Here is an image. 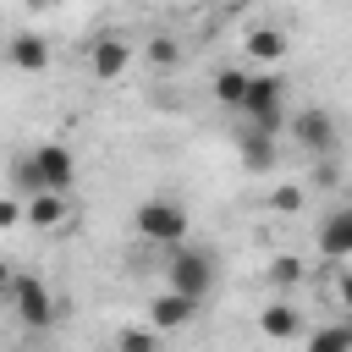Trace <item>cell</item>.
Masks as SVG:
<instances>
[{"instance_id": "obj_21", "label": "cell", "mask_w": 352, "mask_h": 352, "mask_svg": "<svg viewBox=\"0 0 352 352\" xmlns=\"http://www.w3.org/2000/svg\"><path fill=\"white\" fill-rule=\"evenodd\" d=\"M0 226H22V204H11V198H0Z\"/></svg>"}, {"instance_id": "obj_7", "label": "cell", "mask_w": 352, "mask_h": 352, "mask_svg": "<svg viewBox=\"0 0 352 352\" xmlns=\"http://www.w3.org/2000/svg\"><path fill=\"white\" fill-rule=\"evenodd\" d=\"M28 160H33V170H38V187H50V192H66V187L77 182V154H72L66 143H38Z\"/></svg>"}, {"instance_id": "obj_20", "label": "cell", "mask_w": 352, "mask_h": 352, "mask_svg": "<svg viewBox=\"0 0 352 352\" xmlns=\"http://www.w3.org/2000/svg\"><path fill=\"white\" fill-rule=\"evenodd\" d=\"M270 209L297 214V209H302V187H275V192H270Z\"/></svg>"}, {"instance_id": "obj_9", "label": "cell", "mask_w": 352, "mask_h": 352, "mask_svg": "<svg viewBox=\"0 0 352 352\" xmlns=\"http://www.w3.org/2000/svg\"><path fill=\"white\" fill-rule=\"evenodd\" d=\"M192 314H198V297H182V292H170V286L148 302V324H154V330H182Z\"/></svg>"}, {"instance_id": "obj_19", "label": "cell", "mask_w": 352, "mask_h": 352, "mask_svg": "<svg viewBox=\"0 0 352 352\" xmlns=\"http://www.w3.org/2000/svg\"><path fill=\"white\" fill-rule=\"evenodd\" d=\"M270 280H280V286H292V280H302V258H292V253H280V258L270 264Z\"/></svg>"}, {"instance_id": "obj_22", "label": "cell", "mask_w": 352, "mask_h": 352, "mask_svg": "<svg viewBox=\"0 0 352 352\" xmlns=\"http://www.w3.org/2000/svg\"><path fill=\"white\" fill-rule=\"evenodd\" d=\"M314 182H319V187H336V165H330V160H324V165H319V170H314Z\"/></svg>"}, {"instance_id": "obj_24", "label": "cell", "mask_w": 352, "mask_h": 352, "mask_svg": "<svg viewBox=\"0 0 352 352\" xmlns=\"http://www.w3.org/2000/svg\"><path fill=\"white\" fill-rule=\"evenodd\" d=\"M11 280H16V275H11L6 264H0V292H11Z\"/></svg>"}, {"instance_id": "obj_13", "label": "cell", "mask_w": 352, "mask_h": 352, "mask_svg": "<svg viewBox=\"0 0 352 352\" xmlns=\"http://www.w3.org/2000/svg\"><path fill=\"white\" fill-rule=\"evenodd\" d=\"M242 165L264 176V170L275 165V132H258V126H248V132H242Z\"/></svg>"}, {"instance_id": "obj_17", "label": "cell", "mask_w": 352, "mask_h": 352, "mask_svg": "<svg viewBox=\"0 0 352 352\" xmlns=\"http://www.w3.org/2000/svg\"><path fill=\"white\" fill-rule=\"evenodd\" d=\"M116 352H160V336H154V330H132V324H126V330L116 336Z\"/></svg>"}, {"instance_id": "obj_11", "label": "cell", "mask_w": 352, "mask_h": 352, "mask_svg": "<svg viewBox=\"0 0 352 352\" xmlns=\"http://www.w3.org/2000/svg\"><path fill=\"white\" fill-rule=\"evenodd\" d=\"M258 330L270 336V341H292L297 330H302V319H297V308L280 297V302H270V308H258Z\"/></svg>"}, {"instance_id": "obj_1", "label": "cell", "mask_w": 352, "mask_h": 352, "mask_svg": "<svg viewBox=\"0 0 352 352\" xmlns=\"http://www.w3.org/2000/svg\"><path fill=\"white\" fill-rule=\"evenodd\" d=\"M165 286L170 292H182V297H209V286H214V258L204 253V248H187V242H176V248H165Z\"/></svg>"}, {"instance_id": "obj_12", "label": "cell", "mask_w": 352, "mask_h": 352, "mask_svg": "<svg viewBox=\"0 0 352 352\" xmlns=\"http://www.w3.org/2000/svg\"><path fill=\"white\" fill-rule=\"evenodd\" d=\"M22 220H28V226H38V231H44V226H60V220H66V198L44 187V192H33V198L22 204Z\"/></svg>"}, {"instance_id": "obj_14", "label": "cell", "mask_w": 352, "mask_h": 352, "mask_svg": "<svg viewBox=\"0 0 352 352\" xmlns=\"http://www.w3.org/2000/svg\"><path fill=\"white\" fill-rule=\"evenodd\" d=\"M242 50H248L253 60H280V55H286V33H280V28H253Z\"/></svg>"}, {"instance_id": "obj_8", "label": "cell", "mask_w": 352, "mask_h": 352, "mask_svg": "<svg viewBox=\"0 0 352 352\" xmlns=\"http://www.w3.org/2000/svg\"><path fill=\"white\" fill-rule=\"evenodd\" d=\"M314 242H319V253H324V258H341V264H352V204L330 209V214L319 220Z\"/></svg>"}, {"instance_id": "obj_18", "label": "cell", "mask_w": 352, "mask_h": 352, "mask_svg": "<svg viewBox=\"0 0 352 352\" xmlns=\"http://www.w3.org/2000/svg\"><path fill=\"white\" fill-rule=\"evenodd\" d=\"M148 60H154V66H176V60H182L176 38H170V33H154V38H148Z\"/></svg>"}, {"instance_id": "obj_6", "label": "cell", "mask_w": 352, "mask_h": 352, "mask_svg": "<svg viewBox=\"0 0 352 352\" xmlns=\"http://www.w3.org/2000/svg\"><path fill=\"white\" fill-rule=\"evenodd\" d=\"M292 138H297L308 154L330 160V154H336V116H330V110H319V104H308V110H297V116H292Z\"/></svg>"}, {"instance_id": "obj_3", "label": "cell", "mask_w": 352, "mask_h": 352, "mask_svg": "<svg viewBox=\"0 0 352 352\" xmlns=\"http://www.w3.org/2000/svg\"><path fill=\"white\" fill-rule=\"evenodd\" d=\"M280 94H286V82H280L275 72H258V77L248 82V94H242V116H248L258 132H280V126H286Z\"/></svg>"}, {"instance_id": "obj_4", "label": "cell", "mask_w": 352, "mask_h": 352, "mask_svg": "<svg viewBox=\"0 0 352 352\" xmlns=\"http://www.w3.org/2000/svg\"><path fill=\"white\" fill-rule=\"evenodd\" d=\"M6 297H11V308H16V319H22L28 330H50V324H55V297H50V286H44L38 275H16Z\"/></svg>"}, {"instance_id": "obj_2", "label": "cell", "mask_w": 352, "mask_h": 352, "mask_svg": "<svg viewBox=\"0 0 352 352\" xmlns=\"http://www.w3.org/2000/svg\"><path fill=\"white\" fill-rule=\"evenodd\" d=\"M132 226H138L143 242H154V248H176V242L187 236V209H182L176 198H143V204L132 209Z\"/></svg>"}, {"instance_id": "obj_15", "label": "cell", "mask_w": 352, "mask_h": 352, "mask_svg": "<svg viewBox=\"0 0 352 352\" xmlns=\"http://www.w3.org/2000/svg\"><path fill=\"white\" fill-rule=\"evenodd\" d=\"M248 72L242 66H226V72H214V99L220 104H231V110H242V94H248Z\"/></svg>"}, {"instance_id": "obj_10", "label": "cell", "mask_w": 352, "mask_h": 352, "mask_svg": "<svg viewBox=\"0 0 352 352\" xmlns=\"http://www.w3.org/2000/svg\"><path fill=\"white\" fill-rule=\"evenodd\" d=\"M6 55H11V66H22V72H44V66H50L44 33H16V38L6 44Z\"/></svg>"}, {"instance_id": "obj_23", "label": "cell", "mask_w": 352, "mask_h": 352, "mask_svg": "<svg viewBox=\"0 0 352 352\" xmlns=\"http://www.w3.org/2000/svg\"><path fill=\"white\" fill-rule=\"evenodd\" d=\"M336 292H341V308H352V270L341 275V286H336Z\"/></svg>"}, {"instance_id": "obj_5", "label": "cell", "mask_w": 352, "mask_h": 352, "mask_svg": "<svg viewBox=\"0 0 352 352\" xmlns=\"http://www.w3.org/2000/svg\"><path fill=\"white\" fill-rule=\"evenodd\" d=\"M132 72V38L126 33H99L88 38V77L94 82H116Z\"/></svg>"}, {"instance_id": "obj_16", "label": "cell", "mask_w": 352, "mask_h": 352, "mask_svg": "<svg viewBox=\"0 0 352 352\" xmlns=\"http://www.w3.org/2000/svg\"><path fill=\"white\" fill-rule=\"evenodd\" d=\"M308 352H352V319H341V324H319V330L308 336Z\"/></svg>"}]
</instances>
